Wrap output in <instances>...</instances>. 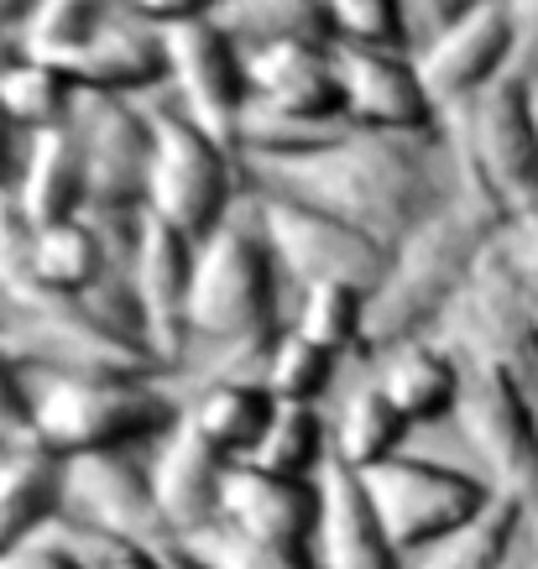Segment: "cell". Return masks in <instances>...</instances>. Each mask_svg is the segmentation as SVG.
Instances as JSON below:
<instances>
[{
	"label": "cell",
	"mask_w": 538,
	"mask_h": 569,
	"mask_svg": "<svg viewBox=\"0 0 538 569\" xmlns=\"http://www.w3.org/2000/svg\"><path fill=\"white\" fill-rule=\"evenodd\" d=\"M241 157L251 193H272L288 204L319 209L340 224H356L387 251L450 193V168L439 141L377 137L356 126H335L303 147Z\"/></svg>",
	"instance_id": "6da1fadb"
},
{
	"label": "cell",
	"mask_w": 538,
	"mask_h": 569,
	"mask_svg": "<svg viewBox=\"0 0 538 569\" xmlns=\"http://www.w3.org/2000/svg\"><path fill=\"white\" fill-rule=\"evenodd\" d=\"M497 224L502 214H491L487 204H476L450 183V193L387 251V272L371 293V319H366V361L402 340L435 335L470 282L476 261L487 257Z\"/></svg>",
	"instance_id": "7a4b0ae2"
},
{
	"label": "cell",
	"mask_w": 538,
	"mask_h": 569,
	"mask_svg": "<svg viewBox=\"0 0 538 569\" xmlns=\"http://www.w3.org/2000/svg\"><path fill=\"white\" fill-rule=\"evenodd\" d=\"M282 267L267 251L261 224L251 209H241L230 224H220L209 241H199L189 293V350H205V371H246L257 377L267 346L278 340L282 319ZM189 356V361H193Z\"/></svg>",
	"instance_id": "3957f363"
},
{
	"label": "cell",
	"mask_w": 538,
	"mask_h": 569,
	"mask_svg": "<svg viewBox=\"0 0 538 569\" xmlns=\"http://www.w3.org/2000/svg\"><path fill=\"white\" fill-rule=\"evenodd\" d=\"M183 418L173 377L141 371H32V445L52 460H84L116 449H152Z\"/></svg>",
	"instance_id": "277c9868"
},
{
	"label": "cell",
	"mask_w": 538,
	"mask_h": 569,
	"mask_svg": "<svg viewBox=\"0 0 538 569\" xmlns=\"http://www.w3.org/2000/svg\"><path fill=\"white\" fill-rule=\"evenodd\" d=\"M445 168L460 193L491 214H518L538 204V79L507 73L445 116Z\"/></svg>",
	"instance_id": "5b68a950"
},
{
	"label": "cell",
	"mask_w": 538,
	"mask_h": 569,
	"mask_svg": "<svg viewBox=\"0 0 538 569\" xmlns=\"http://www.w3.org/2000/svg\"><path fill=\"white\" fill-rule=\"evenodd\" d=\"M251 199L241 147L209 137L183 110L152 100V168H147V214L183 230L193 246L230 224Z\"/></svg>",
	"instance_id": "8992f818"
},
{
	"label": "cell",
	"mask_w": 538,
	"mask_h": 569,
	"mask_svg": "<svg viewBox=\"0 0 538 569\" xmlns=\"http://www.w3.org/2000/svg\"><path fill=\"white\" fill-rule=\"evenodd\" d=\"M460 402L455 433L470 455V476L497 501L534 507L538 501V387L491 361H460Z\"/></svg>",
	"instance_id": "52a82bcc"
},
{
	"label": "cell",
	"mask_w": 538,
	"mask_h": 569,
	"mask_svg": "<svg viewBox=\"0 0 538 569\" xmlns=\"http://www.w3.org/2000/svg\"><path fill=\"white\" fill-rule=\"evenodd\" d=\"M361 486L402 559H414V553L435 549L439 538L460 533L466 522H476L497 501L470 470L424 460V455H408V449L382 460V466L361 470Z\"/></svg>",
	"instance_id": "ba28073f"
},
{
	"label": "cell",
	"mask_w": 538,
	"mask_h": 569,
	"mask_svg": "<svg viewBox=\"0 0 538 569\" xmlns=\"http://www.w3.org/2000/svg\"><path fill=\"white\" fill-rule=\"evenodd\" d=\"M63 528L89 543H121V549H173L152 491L147 449L84 455L63 460Z\"/></svg>",
	"instance_id": "9c48e42d"
},
{
	"label": "cell",
	"mask_w": 538,
	"mask_h": 569,
	"mask_svg": "<svg viewBox=\"0 0 538 569\" xmlns=\"http://www.w3.org/2000/svg\"><path fill=\"white\" fill-rule=\"evenodd\" d=\"M251 220L267 236V251L278 257L282 277L298 288H319V282H346L361 293H377V282L387 272V246L371 241L356 224H340L319 209L288 204L272 193H251L246 199Z\"/></svg>",
	"instance_id": "30bf717a"
},
{
	"label": "cell",
	"mask_w": 538,
	"mask_h": 569,
	"mask_svg": "<svg viewBox=\"0 0 538 569\" xmlns=\"http://www.w3.org/2000/svg\"><path fill=\"white\" fill-rule=\"evenodd\" d=\"M168 42V84L162 100L183 110L209 137L241 147L246 116H251V73H246V48L220 27V21H183L162 32Z\"/></svg>",
	"instance_id": "8fae6325"
},
{
	"label": "cell",
	"mask_w": 538,
	"mask_h": 569,
	"mask_svg": "<svg viewBox=\"0 0 538 569\" xmlns=\"http://www.w3.org/2000/svg\"><path fill=\"white\" fill-rule=\"evenodd\" d=\"M73 137L84 152L89 214H147L152 168V100L84 94L73 104Z\"/></svg>",
	"instance_id": "7c38bea8"
},
{
	"label": "cell",
	"mask_w": 538,
	"mask_h": 569,
	"mask_svg": "<svg viewBox=\"0 0 538 569\" xmlns=\"http://www.w3.org/2000/svg\"><path fill=\"white\" fill-rule=\"evenodd\" d=\"M439 346H450L460 361H491L518 371L522 381L538 387V340H534V298L518 288V277L507 272L497 251L476 261L470 282L450 303V313L435 329Z\"/></svg>",
	"instance_id": "4fadbf2b"
},
{
	"label": "cell",
	"mask_w": 538,
	"mask_h": 569,
	"mask_svg": "<svg viewBox=\"0 0 538 569\" xmlns=\"http://www.w3.org/2000/svg\"><path fill=\"white\" fill-rule=\"evenodd\" d=\"M414 58L445 116L470 104L476 94H487L507 73H518V32H512L507 0H481L455 21L435 27L429 37H418Z\"/></svg>",
	"instance_id": "5bb4252c"
},
{
	"label": "cell",
	"mask_w": 538,
	"mask_h": 569,
	"mask_svg": "<svg viewBox=\"0 0 538 569\" xmlns=\"http://www.w3.org/2000/svg\"><path fill=\"white\" fill-rule=\"evenodd\" d=\"M335 58H340V116H346V126L414 141L445 137V110L424 84L414 48H335Z\"/></svg>",
	"instance_id": "9a60e30c"
},
{
	"label": "cell",
	"mask_w": 538,
	"mask_h": 569,
	"mask_svg": "<svg viewBox=\"0 0 538 569\" xmlns=\"http://www.w3.org/2000/svg\"><path fill=\"white\" fill-rule=\"evenodd\" d=\"M193 261L199 246L173 224L141 214L137 246H131V298L141 313V335L168 377L189 371V293H193Z\"/></svg>",
	"instance_id": "2e32d148"
},
{
	"label": "cell",
	"mask_w": 538,
	"mask_h": 569,
	"mask_svg": "<svg viewBox=\"0 0 538 569\" xmlns=\"http://www.w3.org/2000/svg\"><path fill=\"white\" fill-rule=\"evenodd\" d=\"M58 69L69 73L84 94L157 100L162 84H168V42H162V27L137 17V11L121 0L100 32L89 37L73 58H63Z\"/></svg>",
	"instance_id": "e0dca14e"
},
{
	"label": "cell",
	"mask_w": 538,
	"mask_h": 569,
	"mask_svg": "<svg viewBox=\"0 0 538 569\" xmlns=\"http://www.w3.org/2000/svg\"><path fill=\"white\" fill-rule=\"evenodd\" d=\"M408 559L387 538L377 507L366 497L361 470L330 460L319 476V522H313L309 569H402Z\"/></svg>",
	"instance_id": "ac0fdd59"
},
{
	"label": "cell",
	"mask_w": 538,
	"mask_h": 569,
	"mask_svg": "<svg viewBox=\"0 0 538 569\" xmlns=\"http://www.w3.org/2000/svg\"><path fill=\"white\" fill-rule=\"evenodd\" d=\"M147 466H152V491H157V507H162V522H168L173 543L205 533L209 522H220L230 460L215 455L199 433L183 429V418H178V429H168L147 449Z\"/></svg>",
	"instance_id": "d6986e66"
},
{
	"label": "cell",
	"mask_w": 538,
	"mask_h": 569,
	"mask_svg": "<svg viewBox=\"0 0 538 569\" xmlns=\"http://www.w3.org/2000/svg\"><path fill=\"white\" fill-rule=\"evenodd\" d=\"M220 522H230V528H241V533L261 538V543H272L282 553L309 559L313 522H319V481H293V476H272V470L257 466H230Z\"/></svg>",
	"instance_id": "ffe728a7"
},
{
	"label": "cell",
	"mask_w": 538,
	"mask_h": 569,
	"mask_svg": "<svg viewBox=\"0 0 538 569\" xmlns=\"http://www.w3.org/2000/svg\"><path fill=\"white\" fill-rule=\"evenodd\" d=\"M278 397L267 392L257 377L246 371H199L183 392V429L199 433L215 455H226L230 466L251 460L261 433L272 423Z\"/></svg>",
	"instance_id": "44dd1931"
},
{
	"label": "cell",
	"mask_w": 538,
	"mask_h": 569,
	"mask_svg": "<svg viewBox=\"0 0 538 569\" xmlns=\"http://www.w3.org/2000/svg\"><path fill=\"white\" fill-rule=\"evenodd\" d=\"M366 377L387 392V402L408 418V429H424V423H445L460 402V377L466 366L450 346H439L435 335L424 340H402V346L382 350L366 361Z\"/></svg>",
	"instance_id": "7402d4cb"
},
{
	"label": "cell",
	"mask_w": 538,
	"mask_h": 569,
	"mask_svg": "<svg viewBox=\"0 0 538 569\" xmlns=\"http://www.w3.org/2000/svg\"><path fill=\"white\" fill-rule=\"evenodd\" d=\"M11 204L21 209V220L32 224V230L89 214L84 152H79L73 126H52V131L27 137V147H21L17 189H11Z\"/></svg>",
	"instance_id": "603a6c76"
},
{
	"label": "cell",
	"mask_w": 538,
	"mask_h": 569,
	"mask_svg": "<svg viewBox=\"0 0 538 569\" xmlns=\"http://www.w3.org/2000/svg\"><path fill=\"white\" fill-rule=\"evenodd\" d=\"M63 518V460L48 449L17 445L0 455V553L52 533Z\"/></svg>",
	"instance_id": "cb8c5ba5"
},
{
	"label": "cell",
	"mask_w": 538,
	"mask_h": 569,
	"mask_svg": "<svg viewBox=\"0 0 538 569\" xmlns=\"http://www.w3.org/2000/svg\"><path fill=\"white\" fill-rule=\"evenodd\" d=\"M408 418L387 402V392L377 387L371 377H361L340 397V408L330 418V445H335V460L350 470H371L402 455V439H408Z\"/></svg>",
	"instance_id": "d4e9b609"
},
{
	"label": "cell",
	"mask_w": 538,
	"mask_h": 569,
	"mask_svg": "<svg viewBox=\"0 0 538 569\" xmlns=\"http://www.w3.org/2000/svg\"><path fill=\"white\" fill-rule=\"evenodd\" d=\"M73 104H79V84H73L52 58H42V52L21 48L17 58H11V69L0 73V121L17 126L21 137L69 126Z\"/></svg>",
	"instance_id": "484cf974"
},
{
	"label": "cell",
	"mask_w": 538,
	"mask_h": 569,
	"mask_svg": "<svg viewBox=\"0 0 538 569\" xmlns=\"http://www.w3.org/2000/svg\"><path fill=\"white\" fill-rule=\"evenodd\" d=\"M335 460L330 445V413L309 408V402H278L272 423L261 433V445L251 449V460L241 466L272 470V476H293V481H319V470Z\"/></svg>",
	"instance_id": "4316f807"
},
{
	"label": "cell",
	"mask_w": 538,
	"mask_h": 569,
	"mask_svg": "<svg viewBox=\"0 0 538 569\" xmlns=\"http://www.w3.org/2000/svg\"><path fill=\"white\" fill-rule=\"evenodd\" d=\"M366 319H371V293L346 282H319V288H298L288 325L340 361H366Z\"/></svg>",
	"instance_id": "83f0119b"
},
{
	"label": "cell",
	"mask_w": 538,
	"mask_h": 569,
	"mask_svg": "<svg viewBox=\"0 0 538 569\" xmlns=\"http://www.w3.org/2000/svg\"><path fill=\"white\" fill-rule=\"evenodd\" d=\"M518 543H522V507L491 501L476 522H466L450 538H439L435 549L414 553L402 569H507Z\"/></svg>",
	"instance_id": "f1b7e54d"
},
{
	"label": "cell",
	"mask_w": 538,
	"mask_h": 569,
	"mask_svg": "<svg viewBox=\"0 0 538 569\" xmlns=\"http://www.w3.org/2000/svg\"><path fill=\"white\" fill-rule=\"evenodd\" d=\"M215 21H220L241 48H267V42H335L325 0H226Z\"/></svg>",
	"instance_id": "f546056e"
},
{
	"label": "cell",
	"mask_w": 538,
	"mask_h": 569,
	"mask_svg": "<svg viewBox=\"0 0 538 569\" xmlns=\"http://www.w3.org/2000/svg\"><path fill=\"white\" fill-rule=\"evenodd\" d=\"M340 371H346L340 356H330L325 346H313L309 335H298V329L288 325L278 340L267 346V356H261L257 381L278 397V402H309V408H325V397H330V387H335Z\"/></svg>",
	"instance_id": "4dcf8cb0"
},
{
	"label": "cell",
	"mask_w": 538,
	"mask_h": 569,
	"mask_svg": "<svg viewBox=\"0 0 538 569\" xmlns=\"http://www.w3.org/2000/svg\"><path fill=\"white\" fill-rule=\"evenodd\" d=\"M116 6H121V0H37L32 21H27V32H21V48L63 63V58H73L89 37L100 32Z\"/></svg>",
	"instance_id": "1f68e13d"
},
{
	"label": "cell",
	"mask_w": 538,
	"mask_h": 569,
	"mask_svg": "<svg viewBox=\"0 0 538 569\" xmlns=\"http://www.w3.org/2000/svg\"><path fill=\"white\" fill-rule=\"evenodd\" d=\"M325 11H330L335 48H414V21L402 0H325Z\"/></svg>",
	"instance_id": "d6a6232c"
},
{
	"label": "cell",
	"mask_w": 538,
	"mask_h": 569,
	"mask_svg": "<svg viewBox=\"0 0 538 569\" xmlns=\"http://www.w3.org/2000/svg\"><path fill=\"white\" fill-rule=\"evenodd\" d=\"M183 549H189L193 559H205L209 569H309V559L272 549V543H261V538L241 533V528H230V522H209L205 533L183 538Z\"/></svg>",
	"instance_id": "836d02e7"
},
{
	"label": "cell",
	"mask_w": 538,
	"mask_h": 569,
	"mask_svg": "<svg viewBox=\"0 0 538 569\" xmlns=\"http://www.w3.org/2000/svg\"><path fill=\"white\" fill-rule=\"evenodd\" d=\"M32 445V366L0 346V449Z\"/></svg>",
	"instance_id": "e575fe53"
},
{
	"label": "cell",
	"mask_w": 538,
	"mask_h": 569,
	"mask_svg": "<svg viewBox=\"0 0 538 569\" xmlns=\"http://www.w3.org/2000/svg\"><path fill=\"white\" fill-rule=\"evenodd\" d=\"M491 251H497V261H502L507 272L518 277L522 293L538 298V204L507 214L497 224V236H491Z\"/></svg>",
	"instance_id": "d590c367"
},
{
	"label": "cell",
	"mask_w": 538,
	"mask_h": 569,
	"mask_svg": "<svg viewBox=\"0 0 538 569\" xmlns=\"http://www.w3.org/2000/svg\"><path fill=\"white\" fill-rule=\"evenodd\" d=\"M0 569H94L84 538H73L69 528H52V533L21 543V549L0 553Z\"/></svg>",
	"instance_id": "8d00e7d4"
},
{
	"label": "cell",
	"mask_w": 538,
	"mask_h": 569,
	"mask_svg": "<svg viewBox=\"0 0 538 569\" xmlns=\"http://www.w3.org/2000/svg\"><path fill=\"white\" fill-rule=\"evenodd\" d=\"M512 32H518V73L538 79V0H507Z\"/></svg>",
	"instance_id": "74e56055"
},
{
	"label": "cell",
	"mask_w": 538,
	"mask_h": 569,
	"mask_svg": "<svg viewBox=\"0 0 538 569\" xmlns=\"http://www.w3.org/2000/svg\"><path fill=\"white\" fill-rule=\"evenodd\" d=\"M63 528V522H58ZM79 538V533H73ZM89 543V538H84ZM94 569H168V549H121V543H89Z\"/></svg>",
	"instance_id": "f35d334b"
},
{
	"label": "cell",
	"mask_w": 538,
	"mask_h": 569,
	"mask_svg": "<svg viewBox=\"0 0 538 569\" xmlns=\"http://www.w3.org/2000/svg\"><path fill=\"white\" fill-rule=\"evenodd\" d=\"M470 6H481V0H402V11L414 21V48H418V37H429L435 27L455 21L460 11H470Z\"/></svg>",
	"instance_id": "ab89813d"
},
{
	"label": "cell",
	"mask_w": 538,
	"mask_h": 569,
	"mask_svg": "<svg viewBox=\"0 0 538 569\" xmlns=\"http://www.w3.org/2000/svg\"><path fill=\"white\" fill-rule=\"evenodd\" d=\"M21 147H27V137H21L17 126L0 121V199L17 189V173H21Z\"/></svg>",
	"instance_id": "60d3db41"
},
{
	"label": "cell",
	"mask_w": 538,
	"mask_h": 569,
	"mask_svg": "<svg viewBox=\"0 0 538 569\" xmlns=\"http://www.w3.org/2000/svg\"><path fill=\"white\" fill-rule=\"evenodd\" d=\"M37 0H0V32H27V21H32Z\"/></svg>",
	"instance_id": "b9f144b4"
},
{
	"label": "cell",
	"mask_w": 538,
	"mask_h": 569,
	"mask_svg": "<svg viewBox=\"0 0 538 569\" xmlns=\"http://www.w3.org/2000/svg\"><path fill=\"white\" fill-rule=\"evenodd\" d=\"M518 553L528 559V569H538V501L534 507H522V543Z\"/></svg>",
	"instance_id": "7bdbcfd3"
},
{
	"label": "cell",
	"mask_w": 538,
	"mask_h": 569,
	"mask_svg": "<svg viewBox=\"0 0 538 569\" xmlns=\"http://www.w3.org/2000/svg\"><path fill=\"white\" fill-rule=\"evenodd\" d=\"M168 569H209V565L205 559H193L183 543H173V549H168Z\"/></svg>",
	"instance_id": "ee69618b"
},
{
	"label": "cell",
	"mask_w": 538,
	"mask_h": 569,
	"mask_svg": "<svg viewBox=\"0 0 538 569\" xmlns=\"http://www.w3.org/2000/svg\"><path fill=\"white\" fill-rule=\"evenodd\" d=\"M21 52V37L17 32H0V73L11 69V58H17Z\"/></svg>",
	"instance_id": "f6af8a7d"
},
{
	"label": "cell",
	"mask_w": 538,
	"mask_h": 569,
	"mask_svg": "<svg viewBox=\"0 0 538 569\" xmlns=\"http://www.w3.org/2000/svg\"><path fill=\"white\" fill-rule=\"evenodd\" d=\"M534 340H538V298H534Z\"/></svg>",
	"instance_id": "bcb514c9"
},
{
	"label": "cell",
	"mask_w": 538,
	"mask_h": 569,
	"mask_svg": "<svg viewBox=\"0 0 538 569\" xmlns=\"http://www.w3.org/2000/svg\"><path fill=\"white\" fill-rule=\"evenodd\" d=\"M0 455H6V449H0Z\"/></svg>",
	"instance_id": "7dc6e473"
}]
</instances>
